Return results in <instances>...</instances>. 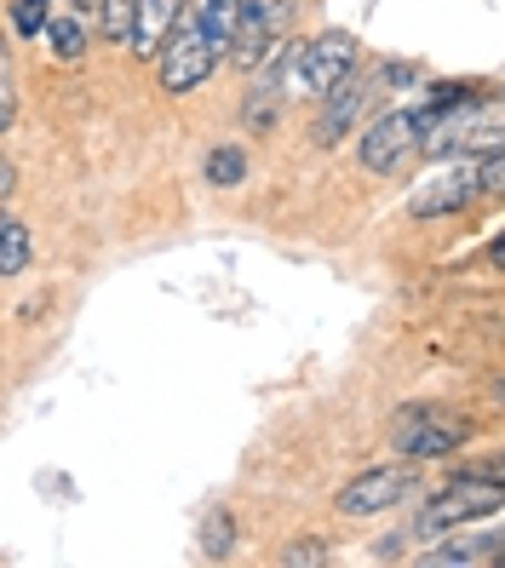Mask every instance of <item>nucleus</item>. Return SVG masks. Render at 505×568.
Instances as JSON below:
<instances>
[{"label": "nucleus", "mask_w": 505, "mask_h": 568, "mask_svg": "<svg viewBox=\"0 0 505 568\" xmlns=\"http://www.w3.org/2000/svg\"><path fill=\"white\" fill-rule=\"evenodd\" d=\"M499 150H505V92H494V87H483L477 98H465L459 110H448L425 139V161H448V155L488 161Z\"/></svg>", "instance_id": "nucleus-1"}, {"label": "nucleus", "mask_w": 505, "mask_h": 568, "mask_svg": "<svg viewBox=\"0 0 505 568\" xmlns=\"http://www.w3.org/2000/svg\"><path fill=\"white\" fill-rule=\"evenodd\" d=\"M471 437H477V425H471L459 408H443V403H414V408H402L391 419V448L408 465H443Z\"/></svg>", "instance_id": "nucleus-2"}, {"label": "nucleus", "mask_w": 505, "mask_h": 568, "mask_svg": "<svg viewBox=\"0 0 505 568\" xmlns=\"http://www.w3.org/2000/svg\"><path fill=\"white\" fill-rule=\"evenodd\" d=\"M219 63H224V52L213 47V36H208V23H201V12L184 7L179 23H173V36H166V47L155 52L161 92H166V98H190V92H201V87L213 81Z\"/></svg>", "instance_id": "nucleus-3"}, {"label": "nucleus", "mask_w": 505, "mask_h": 568, "mask_svg": "<svg viewBox=\"0 0 505 568\" xmlns=\"http://www.w3.org/2000/svg\"><path fill=\"white\" fill-rule=\"evenodd\" d=\"M385 110V81L374 70H356L333 87L327 98H316V115H311V144L316 150H333V144H345L351 132H362L367 121H374Z\"/></svg>", "instance_id": "nucleus-4"}, {"label": "nucleus", "mask_w": 505, "mask_h": 568, "mask_svg": "<svg viewBox=\"0 0 505 568\" xmlns=\"http://www.w3.org/2000/svg\"><path fill=\"white\" fill-rule=\"evenodd\" d=\"M425 155V121L414 104H396V110H380L374 121H367L356 132V166L362 173H408V161Z\"/></svg>", "instance_id": "nucleus-5"}, {"label": "nucleus", "mask_w": 505, "mask_h": 568, "mask_svg": "<svg viewBox=\"0 0 505 568\" xmlns=\"http://www.w3.org/2000/svg\"><path fill=\"white\" fill-rule=\"evenodd\" d=\"M471 202H483V161L477 155H448V161H436L431 173L408 190L402 213L425 224V219H454Z\"/></svg>", "instance_id": "nucleus-6"}, {"label": "nucleus", "mask_w": 505, "mask_h": 568, "mask_svg": "<svg viewBox=\"0 0 505 568\" xmlns=\"http://www.w3.org/2000/svg\"><path fill=\"white\" fill-rule=\"evenodd\" d=\"M499 506H505V488H499V483H483V477H448L431 499H420L414 528H420V540H431V534H454V528H465V523L499 517Z\"/></svg>", "instance_id": "nucleus-7"}, {"label": "nucleus", "mask_w": 505, "mask_h": 568, "mask_svg": "<svg viewBox=\"0 0 505 568\" xmlns=\"http://www.w3.org/2000/svg\"><path fill=\"white\" fill-rule=\"evenodd\" d=\"M408 499H420V471L408 459H396V465H367V471H356L333 494V511L362 523V517H385L396 506H408Z\"/></svg>", "instance_id": "nucleus-8"}, {"label": "nucleus", "mask_w": 505, "mask_h": 568, "mask_svg": "<svg viewBox=\"0 0 505 568\" xmlns=\"http://www.w3.org/2000/svg\"><path fill=\"white\" fill-rule=\"evenodd\" d=\"M362 63V47L351 29H322V36H311L305 47H299V63H293V92L299 98H327L333 87H340L351 70Z\"/></svg>", "instance_id": "nucleus-9"}, {"label": "nucleus", "mask_w": 505, "mask_h": 568, "mask_svg": "<svg viewBox=\"0 0 505 568\" xmlns=\"http://www.w3.org/2000/svg\"><path fill=\"white\" fill-rule=\"evenodd\" d=\"M299 12H305V0H242V29H235V47H230V63L235 70H259L264 58H271L287 36Z\"/></svg>", "instance_id": "nucleus-10"}, {"label": "nucleus", "mask_w": 505, "mask_h": 568, "mask_svg": "<svg viewBox=\"0 0 505 568\" xmlns=\"http://www.w3.org/2000/svg\"><path fill=\"white\" fill-rule=\"evenodd\" d=\"M299 47H305V36H287V41L253 70V81H248V92H242V126H248V132H271V126L282 121V104H287V92H293Z\"/></svg>", "instance_id": "nucleus-11"}, {"label": "nucleus", "mask_w": 505, "mask_h": 568, "mask_svg": "<svg viewBox=\"0 0 505 568\" xmlns=\"http://www.w3.org/2000/svg\"><path fill=\"white\" fill-rule=\"evenodd\" d=\"M425 568H471V562H499V546L494 534H448L443 546L420 551Z\"/></svg>", "instance_id": "nucleus-12"}, {"label": "nucleus", "mask_w": 505, "mask_h": 568, "mask_svg": "<svg viewBox=\"0 0 505 568\" xmlns=\"http://www.w3.org/2000/svg\"><path fill=\"white\" fill-rule=\"evenodd\" d=\"M184 7H190V0H144V7H139V36H132V52L155 58V52L166 47V36H173V23H179Z\"/></svg>", "instance_id": "nucleus-13"}, {"label": "nucleus", "mask_w": 505, "mask_h": 568, "mask_svg": "<svg viewBox=\"0 0 505 568\" xmlns=\"http://www.w3.org/2000/svg\"><path fill=\"white\" fill-rule=\"evenodd\" d=\"M92 29H98V12H81V7L58 12V18H52V29H47L52 58H58V63H81V58H87V36H92Z\"/></svg>", "instance_id": "nucleus-14"}, {"label": "nucleus", "mask_w": 505, "mask_h": 568, "mask_svg": "<svg viewBox=\"0 0 505 568\" xmlns=\"http://www.w3.org/2000/svg\"><path fill=\"white\" fill-rule=\"evenodd\" d=\"M235 517L224 511V506H213V511H201V528H195V546H201V557L208 562H224V557H235Z\"/></svg>", "instance_id": "nucleus-15"}, {"label": "nucleus", "mask_w": 505, "mask_h": 568, "mask_svg": "<svg viewBox=\"0 0 505 568\" xmlns=\"http://www.w3.org/2000/svg\"><path fill=\"white\" fill-rule=\"evenodd\" d=\"M139 7L144 0H98V36L110 47H132V36H139Z\"/></svg>", "instance_id": "nucleus-16"}, {"label": "nucleus", "mask_w": 505, "mask_h": 568, "mask_svg": "<svg viewBox=\"0 0 505 568\" xmlns=\"http://www.w3.org/2000/svg\"><path fill=\"white\" fill-rule=\"evenodd\" d=\"M29 271V224L7 207V219H0V276L18 282Z\"/></svg>", "instance_id": "nucleus-17"}, {"label": "nucleus", "mask_w": 505, "mask_h": 568, "mask_svg": "<svg viewBox=\"0 0 505 568\" xmlns=\"http://www.w3.org/2000/svg\"><path fill=\"white\" fill-rule=\"evenodd\" d=\"M201 179H208L213 190H235L248 179V150L242 144H213L208 161H201Z\"/></svg>", "instance_id": "nucleus-18"}, {"label": "nucleus", "mask_w": 505, "mask_h": 568, "mask_svg": "<svg viewBox=\"0 0 505 568\" xmlns=\"http://www.w3.org/2000/svg\"><path fill=\"white\" fill-rule=\"evenodd\" d=\"M7 18H12V36H18V41H36V47H41V36L52 29L58 12H52V0H12Z\"/></svg>", "instance_id": "nucleus-19"}, {"label": "nucleus", "mask_w": 505, "mask_h": 568, "mask_svg": "<svg viewBox=\"0 0 505 568\" xmlns=\"http://www.w3.org/2000/svg\"><path fill=\"white\" fill-rule=\"evenodd\" d=\"M276 562L287 568H305V562H333V540H322V534H305V540H287L276 551Z\"/></svg>", "instance_id": "nucleus-20"}, {"label": "nucleus", "mask_w": 505, "mask_h": 568, "mask_svg": "<svg viewBox=\"0 0 505 568\" xmlns=\"http://www.w3.org/2000/svg\"><path fill=\"white\" fill-rule=\"evenodd\" d=\"M374 75L385 81V92H402V87H420V81H425L414 58H380V63H374Z\"/></svg>", "instance_id": "nucleus-21"}, {"label": "nucleus", "mask_w": 505, "mask_h": 568, "mask_svg": "<svg viewBox=\"0 0 505 568\" xmlns=\"http://www.w3.org/2000/svg\"><path fill=\"white\" fill-rule=\"evenodd\" d=\"M448 477H483V483H499V488H505V448H494V454H483V459L454 465Z\"/></svg>", "instance_id": "nucleus-22"}, {"label": "nucleus", "mask_w": 505, "mask_h": 568, "mask_svg": "<svg viewBox=\"0 0 505 568\" xmlns=\"http://www.w3.org/2000/svg\"><path fill=\"white\" fill-rule=\"evenodd\" d=\"M408 546H420V528H414V523L402 528V534H385V540L374 546V557H380V562H396V557H408Z\"/></svg>", "instance_id": "nucleus-23"}, {"label": "nucleus", "mask_w": 505, "mask_h": 568, "mask_svg": "<svg viewBox=\"0 0 505 568\" xmlns=\"http://www.w3.org/2000/svg\"><path fill=\"white\" fill-rule=\"evenodd\" d=\"M483 195H494V202H505V150L483 161Z\"/></svg>", "instance_id": "nucleus-24"}, {"label": "nucleus", "mask_w": 505, "mask_h": 568, "mask_svg": "<svg viewBox=\"0 0 505 568\" xmlns=\"http://www.w3.org/2000/svg\"><path fill=\"white\" fill-rule=\"evenodd\" d=\"M483 258H488V271H505V230L488 242V253H483Z\"/></svg>", "instance_id": "nucleus-25"}, {"label": "nucleus", "mask_w": 505, "mask_h": 568, "mask_svg": "<svg viewBox=\"0 0 505 568\" xmlns=\"http://www.w3.org/2000/svg\"><path fill=\"white\" fill-rule=\"evenodd\" d=\"M0 195H7V207H12V195H18V166L7 161V173H0Z\"/></svg>", "instance_id": "nucleus-26"}, {"label": "nucleus", "mask_w": 505, "mask_h": 568, "mask_svg": "<svg viewBox=\"0 0 505 568\" xmlns=\"http://www.w3.org/2000/svg\"><path fill=\"white\" fill-rule=\"evenodd\" d=\"M494 403H505V379H499V385H494Z\"/></svg>", "instance_id": "nucleus-27"}]
</instances>
